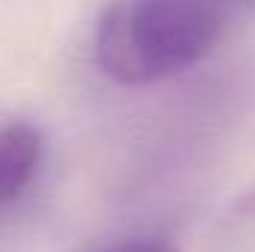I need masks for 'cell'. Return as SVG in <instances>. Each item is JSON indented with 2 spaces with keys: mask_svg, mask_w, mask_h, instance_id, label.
<instances>
[{
  "mask_svg": "<svg viewBox=\"0 0 255 252\" xmlns=\"http://www.w3.org/2000/svg\"><path fill=\"white\" fill-rule=\"evenodd\" d=\"M220 33L214 0H113L95 30V60L113 83L148 86L211 57Z\"/></svg>",
  "mask_w": 255,
  "mask_h": 252,
  "instance_id": "1",
  "label": "cell"
},
{
  "mask_svg": "<svg viewBox=\"0 0 255 252\" xmlns=\"http://www.w3.org/2000/svg\"><path fill=\"white\" fill-rule=\"evenodd\" d=\"M110 252H178L172 244L166 241H157V238H139V241H128V244H119Z\"/></svg>",
  "mask_w": 255,
  "mask_h": 252,
  "instance_id": "3",
  "label": "cell"
},
{
  "mask_svg": "<svg viewBox=\"0 0 255 252\" xmlns=\"http://www.w3.org/2000/svg\"><path fill=\"white\" fill-rule=\"evenodd\" d=\"M45 163V139L39 127L12 122L0 127V211L12 208L33 187Z\"/></svg>",
  "mask_w": 255,
  "mask_h": 252,
  "instance_id": "2",
  "label": "cell"
}]
</instances>
